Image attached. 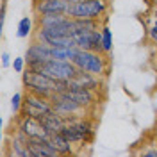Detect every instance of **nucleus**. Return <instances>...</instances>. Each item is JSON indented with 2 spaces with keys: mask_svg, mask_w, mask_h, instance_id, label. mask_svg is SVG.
<instances>
[{
  "mask_svg": "<svg viewBox=\"0 0 157 157\" xmlns=\"http://www.w3.org/2000/svg\"><path fill=\"white\" fill-rule=\"evenodd\" d=\"M71 63L78 70L88 71V73H95L100 77H107L109 68H111V61H109L107 54H100V52H93V50L78 48Z\"/></svg>",
  "mask_w": 157,
  "mask_h": 157,
  "instance_id": "f257e3e1",
  "label": "nucleus"
},
{
  "mask_svg": "<svg viewBox=\"0 0 157 157\" xmlns=\"http://www.w3.org/2000/svg\"><path fill=\"white\" fill-rule=\"evenodd\" d=\"M21 82H23V86L29 93H34V95H39V97L45 98H50L56 93V84H57V80L47 77L45 73L32 71V70L27 68L21 73Z\"/></svg>",
  "mask_w": 157,
  "mask_h": 157,
  "instance_id": "f03ea898",
  "label": "nucleus"
},
{
  "mask_svg": "<svg viewBox=\"0 0 157 157\" xmlns=\"http://www.w3.org/2000/svg\"><path fill=\"white\" fill-rule=\"evenodd\" d=\"M109 11V0H78L71 4L68 16L82 20H102Z\"/></svg>",
  "mask_w": 157,
  "mask_h": 157,
  "instance_id": "7ed1b4c3",
  "label": "nucleus"
},
{
  "mask_svg": "<svg viewBox=\"0 0 157 157\" xmlns=\"http://www.w3.org/2000/svg\"><path fill=\"white\" fill-rule=\"evenodd\" d=\"M52 111V102L50 98L39 97V95H34V93H29L23 97V107L20 111L18 116H30V118H41L43 114H47Z\"/></svg>",
  "mask_w": 157,
  "mask_h": 157,
  "instance_id": "20e7f679",
  "label": "nucleus"
},
{
  "mask_svg": "<svg viewBox=\"0 0 157 157\" xmlns=\"http://www.w3.org/2000/svg\"><path fill=\"white\" fill-rule=\"evenodd\" d=\"M78 68L71 63V61H59V59H50L45 63L43 71L47 77L54 78V80H71L75 77Z\"/></svg>",
  "mask_w": 157,
  "mask_h": 157,
  "instance_id": "39448f33",
  "label": "nucleus"
},
{
  "mask_svg": "<svg viewBox=\"0 0 157 157\" xmlns=\"http://www.w3.org/2000/svg\"><path fill=\"white\" fill-rule=\"evenodd\" d=\"M50 102H52V109L61 114V116H73V114H84L86 109L82 107L80 104H77L73 98H70L66 93H54L50 97Z\"/></svg>",
  "mask_w": 157,
  "mask_h": 157,
  "instance_id": "423d86ee",
  "label": "nucleus"
},
{
  "mask_svg": "<svg viewBox=\"0 0 157 157\" xmlns=\"http://www.w3.org/2000/svg\"><path fill=\"white\" fill-rule=\"evenodd\" d=\"M73 41H75V47L80 50H93V52L104 54L102 29L100 30H78V32L73 34Z\"/></svg>",
  "mask_w": 157,
  "mask_h": 157,
  "instance_id": "0eeeda50",
  "label": "nucleus"
},
{
  "mask_svg": "<svg viewBox=\"0 0 157 157\" xmlns=\"http://www.w3.org/2000/svg\"><path fill=\"white\" fill-rule=\"evenodd\" d=\"M14 128L20 130L21 134H25L27 137H48L50 136L38 118H30V116H16V127Z\"/></svg>",
  "mask_w": 157,
  "mask_h": 157,
  "instance_id": "6e6552de",
  "label": "nucleus"
},
{
  "mask_svg": "<svg viewBox=\"0 0 157 157\" xmlns=\"http://www.w3.org/2000/svg\"><path fill=\"white\" fill-rule=\"evenodd\" d=\"M70 98H73L77 104H80L82 107L88 111L89 107H95L98 104V93L88 88H78V86H70L68 91H64Z\"/></svg>",
  "mask_w": 157,
  "mask_h": 157,
  "instance_id": "1a4fd4ad",
  "label": "nucleus"
},
{
  "mask_svg": "<svg viewBox=\"0 0 157 157\" xmlns=\"http://www.w3.org/2000/svg\"><path fill=\"white\" fill-rule=\"evenodd\" d=\"M70 86H78V88H88V89H93V91H100V89L105 86L104 82V77L100 75H95V73H88V71H82L78 70L75 73V77L70 80Z\"/></svg>",
  "mask_w": 157,
  "mask_h": 157,
  "instance_id": "9d476101",
  "label": "nucleus"
},
{
  "mask_svg": "<svg viewBox=\"0 0 157 157\" xmlns=\"http://www.w3.org/2000/svg\"><path fill=\"white\" fill-rule=\"evenodd\" d=\"M9 147V155H16V157H30V150H29V137L25 134H21L20 130H13V134L9 136L7 141Z\"/></svg>",
  "mask_w": 157,
  "mask_h": 157,
  "instance_id": "9b49d317",
  "label": "nucleus"
},
{
  "mask_svg": "<svg viewBox=\"0 0 157 157\" xmlns=\"http://www.w3.org/2000/svg\"><path fill=\"white\" fill-rule=\"evenodd\" d=\"M30 157H57V150L52 147L48 137H29Z\"/></svg>",
  "mask_w": 157,
  "mask_h": 157,
  "instance_id": "f8f14e48",
  "label": "nucleus"
},
{
  "mask_svg": "<svg viewBox=\"0 0 157 157\" xmlns=\"http://www.w3.org/2000/svg\"><path fill=\"white\" fill-rule=\"evenodd\" d=\"M71 2L68 0H41V2H34L32 9L36 14H47V13H66L68 14Z\"/></svg>",
  "mask_w": 157,
  "mask_h": 157,
  "instance_id": "ddd939ff",
  "label": "nucleus"
},
{
  "mask_svg": "<svg viewBox=\"0 0 157 157\" xmlns=\"http://www.w3.org/2000/svg\"><path fill=\"white\" fill-rule=\"evenodd\" d=\"M50 59H52V47L41 43V41L32 39V43L27 47V52H25V61L27 63H32V61H43V63H47Z\"/></svg>",
  "mask_w": 157,
  "mask_h": 157,
  "instance_id": "4468645a",
  "label": "nucleus"
},
{
  "mask_svg": "<svg viewBox=\"0 0 157 157\" xmlns=\"http://www.w3.org/2000/svg\"><path fill=\"white\" fill-rule=\"evenodd\" d=\"M39 121H41V125H43V127L47 128V132H48V134L61 132V130L64 128V125H66V120H64V116L57 114L54 109H52L50 113H47V114H43V116L39 118Z\"/></svg>",
  "mask_w": 157,
  "mask_h": 157,
  "instance_id": "2eb2a0df",
  "label": "nucleus"
},
{
  "mask_svg": "<svg viewBox=\"0 0 157 157\" xmlns=\"http://www.w3.org/2000/svg\"><path fill=\"white\" fill-rule=\"evenodd\" d=\"M70 16L66 13H47V14H36V23L38 27H56L64 23Z\"/></svg>",
  "mask_w": 157,
  "mask_h": 157,
  "instance_id": "dca6fc26",
  "label": "nucleus"
},
{
  "mask_svg": "<svg viewBox=\"0 0 157 157\" xmlns=\"http://www.w3.org/2000/svg\"><path fill=\"white\" fill-rule=\"evenodd\" d=\"M48 139H50V143H52V147L57 150L59 155H70V154H73V143L63 136V132L50 134Z\"/></svg>",
  "mask_w": 157,
  "mask_h": 157,
  "instance_id": "f3484780",
  "label": "nucleus"
},
{
  "mask_svg": "<svg viewBox=\"0 0 157 157\" xmlns=\"http://www.w3.org/2000/svg\"><path fill=\"white\" fill-rule=\"evenodd\" d=\"M77 47H52V59L59 61H73L77 54Z\"/></svg>",
  "mask_w": 157,
  "mask_h": 157,
  "instance_id": "a211bd4d",
  "label": "nucleus"
},
{
  "mask_svg": "<svg viewBox=\"0 0 157 157\" xmlns=\"http://www.w3.org/2000/svg\"><path fill=\"white\" fill-rule=\"evenodd\" d=\"M32 18L30 16H23V18L18 21V27H16V36L20 39H27L30 38L34 32H32Z\"/></svg>",
  "mask_w": 157,
  "mask_h": 157,
  "instance_id": "6ab92c4d",
  "label": "nucleus"
},
{
  "mask_svg": "<svg viewBox=\"0 0 157 157\" xmlns=\"http://www.w3.org/2000/svg\"><path fill=\"white\" fill-rule=\"evenodd\" d=\"M102 47H104V54H111L113 52V30L107 25H102Z\"/></svg>",
  "mask_w": 157,
  "mask_h": 157,
  "instance_id": "aec40b11",
  "label": "nucleus"
},
{
  "mask_svg": "<svg viewBox=\"0 0 157 157\" xmlns=\"http://www.w3.org/2000/svg\"><path fill=\"white\" fill-rule=\"evenodd\" d=\"M21 107H23V95H21V93H14V95L11 97V111H13V114L18 116Z\"/></svg>",
  "mask_w": 157,
  "mask_h": 157,
  "instance_id": "412c9836",
  "label": "nucleus"
},
{
  "mask_svg": "<svg viewBox=\"0 0 157 157\" xmlns=\"http://www.w3.org/2000/svg\"><path fill=\"white\" fill-rule=\"evenodd\" d=\"M27 68V61L25 57H14L13 59V70L16 71V73H23Z\"/></svg>",
  "mask_w": 157,
  "mask_h": 157,
  "instance_id": "4be33fe9",
  "label": "nucleus"
},
{
  "mask_svg": "<svg viewBox=\"0 0 157 157\" xmlns=\"http://www.w3.org/2000/svg\"><path fill=\"white\" fill-rule=\"evenodd\" d=\"M147 36H148V41H150V43H154V45H157V18H154V21H152V25L148 27V30H147Z\"/></svg>",
  "mask_w": 157,
  "mask_h": 157,
  "instance_id": "5701e85b",
  "label": "nucleus"
},
{
  "mask_svg": "<svg viewBox=\"0 0 157 157\" xmlns=\"http://www.w3.org/2000/svg\"><path fill=\"white\" fill-rule=\"evenodd\" d=\"M6 14H7V4H6V0H2V6H0V30H4V25H6Z\"/></svg>",
  "mask_w": 157,
  "mask_h": 157,
  "instance_id": "b1692460",
  "label": "nucleus"
},
{
  "mask_svg": "<svg viewBox=\"0 0 157 157\" xmlns=\"http://www.w3.org/2000/svg\"><path fill=\"white\" fill-rule=\"evenodd\" d=\"M0 64H2V68H9V66H13L11 56L7 54V52H2V57H0Z\"/></svg>",
  "mask_w": 157,
  "mask_h": 157,
  "instance_id": "393cba45",
  "label": "nucleus"
},
{
  "mask_svg": "<svg viewBox=\"0 0 157 157\" xmlns=\"http://www.w3.org/2000/svg\"><path fill=\"white\" fill-rule=\"evenodd\" d=\"M139 154L145 157H157V145H152V148H148V150H141Z\"/></svg>",
  "mask_w": 157,
  "mask_h": 157,
  "instance_id": "a878e982",
  "label": "nucleus"
},
{
  "mask_svg": "<svg viewBox=\"0 0 157 157\" xmlns=\"http://www.w3.org/2000/svg\"><path fill=\"white\" fill-rule=\"evenodd\" d=\"M152 16H154V18H157V7H154V11H152Z\"/></svg>",
  "mask_w": 157,
  "mask_h": 157,
  "instance_id": "bb28decb",
  "label": "nucleus"
},
{
  "mask_svg": "<svg viewBox=\"0 0 157 157\" xmlns=\"http://www.w3.org/2000/svg\"><path fill=\"white\" fill-rule=\"evenodd\" d=\"M68 2H71V4H75V2H78V0H68Z\"/></svg>",
  "mask_w": 157,
  "mask_h": 157,
  "instance_id": "cd10ccee",
  "label": "nucleus"
},
{
  "mask_svg": "<svg viewBox=\"0 0 157 157\" xmlns=\"http://www.w3.org/2000/svg\"><path fill=\"white\" fill-rule=\"evenodd\" d=\"M155 66H157V56H155Z\"/></svg>",
  "mask_w": 157,
  "mask_h": 157,
  "instance_id": "c85d7f7f",
  "label": "nucleus"
},
{
  "mask_svg": "<svg viewBox=\"0 0 157 157\" xmlns=\"http://www.w3.org/2000/svg\"><path fill=\"white\" fill-rule=\"evenodd\" d=\"M32 2H41V0H32Z\"/></svg>",
  "mask_w": 157,
  "mask_h": 157,
  "instance_id": "c756f323",
  "label": "nucleus"
},
{
  "mask_svg": "<svg viewBox=\"0 0 157 157\" xmlns=\"http://www.w3.org/2000/svg\"><path fill=\"white\" fill-rule=\"evenodd\" d=\"M155 82H157V80H155Z\"/></svg>",
  "mask_w": 157,
  "mask_h": 157,
  "instance_id": "7c9ffc66",
  "label": "nucleus"
},
{
  "mask_svg": "<svg viewBox=\"0 0 157 157\" xmlns=\"http://www.w3.org/2000/svg\"><path fill=\"white\" fill-rule=\"evenodd\" d=\"M155 145H157V143H155Z\"/></svg>",
  "mask_w": 157,
  "mask_h": 157,
  "instance_id": "2f4dec72",
  "label": "nucleus"
}]
</instances>
